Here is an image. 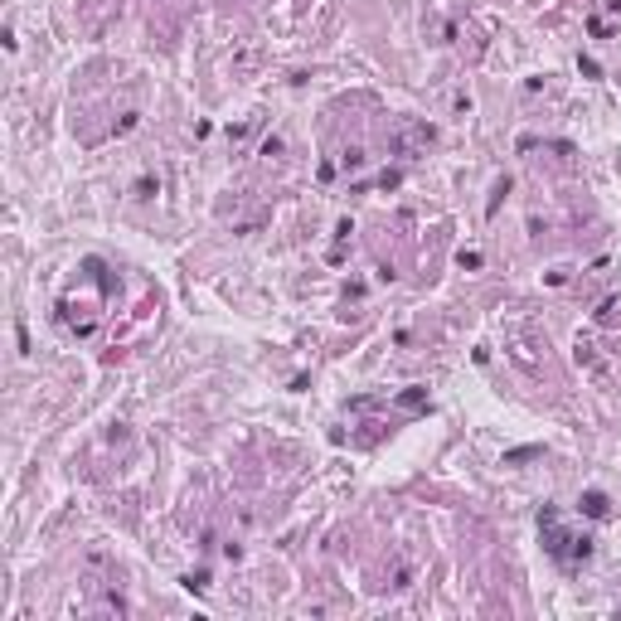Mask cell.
Instances as JSON below:
<instances>
[{
	"instance_id": "1",
	"label": "cell",
	"mask_w": 621,
	"mask_h": 621,
	"mask_svg": "<svg viewBox=\"0 0 621 621\" xmlns=\"http://www.w3.org/2000/svg\"><path fill=\"white\" fill-rule=\"evenodd\" d=\"M539 529H544V548L558 558L563 568H573V563H583L587 554H593V544H587V534H568L563 529V519H558L554 510H548L544 519H539Z\"/></svg>"
},
{
	"instance_id": "2",
	"label": "cell",
	"mask_w": 621,
	"mask_h": 621,
	"mask_svg": "<svg viewBox=\"0 0 621 621\" xmlns=\"http://www.w3.org/2000/svg\"><path fill=\"white\" fill-rule=\"evenodd\" d=\"M583 505H587V515H597V519L607 515V495H597V491H587V495H583Z\"/></svg>"
}]
</instances>
